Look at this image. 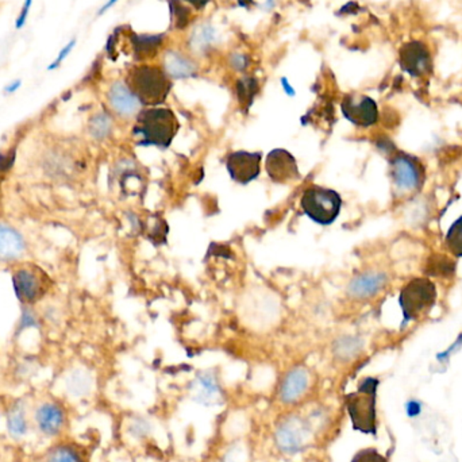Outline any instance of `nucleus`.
I'll use <instances>...</instances> for the list:
<instances>
[{"mask_svg": "<svg viewBox=\"0 0 462 462\" xmlns=\"http://www.w3.org/2000/svg\"><path fill=\"white\" fill-rule=\"evenodd\" d=\"M180 123L169 108L151 107L138 114L133 134L139 137L141 146L169 148L179 133Z\"/></svg>", "mask_w": 462, "mask_h": 462, "instance_id": "nucleus-1", "label": "nucleus"}, {"mask_svg": "<svg viewBox=\"0 0 462 462\" xmlns=\"http://www.w3.org/2000/svg\"><path fill=\"white\" fill-rule=\"evenodd\" d=\"M126 86L142 105H146L164 103L172 87L164 71L153 65H139L133 68L127 75Z\"/></svg>", "mask_w": 462, "mask_h": 462, "instance_id": "nucleus-2", "label": "nucleus"}, {"mask_svg": "<svg viewBox=\"0 0 462 462\" xmlns=\"http://www.w3.org/2000/svg\"><path fill=\"white\" fill-rule=\"evenodd\" d=\"M379 380L364 379L356 392L346 395L345 404L353 429L364 434H376V393Z\"/></svg>", "mask_w": 462, "mask_h": 462, "instance_id": "nucleus-3", "label": "nucleus"}, {"mask_svg": "<svg viewBox=\"0 0 462 462\" xmlns=\"http://www.w3.org/2000/svg\"><path fill=\"white\" fill-rule=\"evenodd\" d=\"M304 214L315 224H334L342 209V197L334 190L325 187H310L300 199Z\"/></svg>", "mask_w": 462, "mask_h": 462, "instance_id": "nucleus-4", "label": "nucleus"}, {"mask_svg": "<svg viewBox=\"0 0 462 462\" xmlns=\"http://www.w3.org/2000/svg\"><path fill=\"white\" fill-rule=\"evenodd\" d=\"M437 300L435 285L429 279H414L405 284L399 301L404 313V322L417 320L427 313Z\"/></svg>", "mask_w": 462, "mask_h": 462, "instance_id": "nucleus-5", "label": "nucleus"}, {"mask_svg": "<svg viewBox=\"0 0 462 462\" xmlns=\"http://www.w3.org/2000/svg\"><path fill=\"white\" fill-rule=\"evenodd\" d=\"M311 422L299 415H288L280 420L275 430V442L287 454H296L307 449L313 439Z\"/></svg>", "mask_w": 462, "mask_h": 462, "instance_id": "nucleus-6", "label": "nucleus"}, {"mask_svg": "<svg viewBox=\"0 0 462 462\" xmlns=\"http://www.w3.org/2000/svg\"><path fill=\"white\" fill-rule=\"evenodd\" d=\"M13 284L16 296L26 304H33L44 298L49 288L47 276L37 267H23L16 270Z\"/></svg>", "mask_w": 462, "mask_h": 462, "instance_id": "nucleus-7", "label": "nucleus"}, {"mask_svg": "<svg viewBox=\"0 0 462 462\" xmlns=\"http://www.w3.org/2000/svg\"><path fill=\"white\" fill-rule=\"evenodd\" d=\"M261 153H252L246 150H238L229 154L226 160V168L230 178L239 184H249L257 179L261 173Z\"/></svg>", "mask_w": 462, "mask_h": 462, "instance_id": "nucleus-8", "label": "nucleus"}, {"mask_svg": "<svg viewBox=\"0 0 462 462\" xmlns=\"http://www.w3.org/2000/svg\"><path fill=\"white\" fill-rule=\"evenodd\" d=\"M265 169L269 179L276 184H289L301 178L296 158L288 150H272L267 156Z\"/></svg>", "mask_w": 462, "mask_h": 462, "instance_id": "nucleus-9", "label": "nucleus"}, {"mask_svg": "<svg viewBox=\"0 0 462 462\" xmlns=\"http://www.w3.org/2000/svg\"><path fill=\"white\" fill-rule=\"evenodd\" d=\"M341 108L345 118L358 127H369L379 120L377 105L369 96L347 95L342 100Z\"/></svg>", "mask_w": 462, "mask_h": 462, "instance_id": "nucleus-10", "label": "nucleus"}, {"mask_svg": "<svg viewBox=\"0 0 462 462\" xmlns=\"http://www.w3.org/2000/svg\"><path fill=\"white\" fill-rule=\"evenodd\" d=\"M392 178L404 190H415L423 180V168L417 160L399 154L392 160Z\"/></svg>", "mask_w": 462, "mask_h": 462, "instance_id": "nucleus-11", "label": "nucleus"}, {"mask_svg": "<svg viewBox=\"0 0 462 462\" xmlns=\"http://www.w3.org/2000/svg\"><path fill=\"white\" fill-rule=\"evenodd\" d=\"M430 54L426 46L417 41L404 45L400 50V65L410 75H425L430 69Z\"/></svg>", "mask_w": 462, "mask_h": 462, "instance_id": "nucleus-12", "label": "nucleus"}, {"mask_svg": "<svg viewBox=\"0 0 462 462\" xmlns=\"http://www.w3.org/2000/svg\"><path fill=\"white\" fill-rule=\"evenodd\" d=\"M26 252L23 236L10 224L0 222V262H13Z\"/></svg>", "mask_w": 462, "mask_h": 462, "instance_id": "nucleus-13", "label": "nucleus"}, {"mask_svg": "<svg viewBox=\"0 0 462 462\" xmlns=\"http://www.w3.org/2000/svg\"><path fill=\"white\" fill-rule=\"evenodd\" d=\"M108 103L111 108L120 114V117H132L135 112H138L141 102L137 99L134 93L129 90V87L125 83L117 81L114 83L110 91H108Z\"/></svg>", "mask_w": 462, "mask_h": 462, "instance_id": "nucleus-14", "label": "nucleus"}, {"mask_svg": "<svg viewBox=\"0 0 462 462\" xmlns=\"http://www.w3.org/2000/svg\"><path fill=\"white\" fill-rule=\"evenodd\" d=\"M308 384H310V374L307 372V369L301 366L294 368L291 372H288L283 380V384L280 388L282 400L288 404L298 402L306 393Z\"/></svg>", "mask_w": 462, "mask_h": 462, "instance_id": "nucleus-15", "label": "nucleus"}, {"mask_svg": "<svg viewBox=\"0 0 462 462\" xmlns=\"http://www.w3.org/2000/svg\"><path fill=\"white\" fill-rule=\"evenodd\" d=\"M387 283V276L384 273L368 272L354 277L349 287L347 294L354 299L371 298L376 295Z\"/></svg>", "mask_w": 462, "mask_h": 462, "instance_id": "nucleus-16", "label": "nucleus"}, {"mask_svg": "<svg viewBox=\"0 0 462 462\" xmlns=\"http://www.w3.org/2000/svg\"><path fill=\"white\" fill-rule=\"evenodd\" d=\"M35 423L40 432L56 435L64 426V411L56 403H44L35 411Z\"/></svg>", "mask_w": 462, "mask_h": 462, "instance_id": "nucleus-17", "label": "nucleus"}, {"mask_svg": "<svg viewBox=\"0 0 462 462\" xmlns=\"http://www.w3.org/2000/svg\"><path fill=\"white\" fill-rule=\"evenodd\" d=\"M165 74L172 77L184 79L194 75L196 72V65L179 52H168L164 57Z\"/></svg>", "mask_w": 462, "mask_h": 462, "instance_id": "nucleus-18", "label": "nucleus"}, {"mask_svg": "<svg viewBox=\"0 0 462 462\" xmlns=\"http://www.w3.org/2000/svg\"><path fill=\"white\" fill-rule=\"evenodd\" d=\"M196 399L203 404H214L216 402L218 396H219V386L216 383V380L209 376V374H204L200 376L196 381Z\"/></svg>", "mask_w": 462, "mask_h": 462, "instance_id": "nucleus-19", "label": "nucleus"}, {"mask_svg": "<svg viewBox=\"0 0 462 462\" xmlns=\"http://www.w3.org/2000/svg\"><path fill=\"white\" fill-rule=\"evenodd\" d=\"M7 426L8 432L14 437H22L28 432V419L25 415V410L22 407H14L7 417Z\"/></svg>", "mask_w": 462, "mask_h": 462, "instance_id": "nucleus-20", "label": "nucleus"}, {"mask_svg": "<svg viewBox=\"0 0 462 462\" xmlns=\"http://www.w3.org/2000/svg\"><path fill=\"white\" fill-rule=\"evenodd\" d=\"M445 242L450 253L462 257V216L450 226Z\"/></svg>", "mask_w": 462, "mask_h": 462, "instance_id": "nucleus-21", "label": "nucleus"}, {"mask_svg": "<svg viewBox=\"0 0 462 462\" xmlns=\"http://www.w3.org/2000/svg\"><path fill=\"white\" fill-rule=\"evenodd\" d=\"M111 129H112V122L105 112H99L90 120V133L96 139L105 138L111 133Z\"/></svg>", "mask_w": 462, "mask_h": 462, "instance_id": "nucleus-22", "label": "nucleus"}, {"mask_svg": "<svg viewBox=\"0 0 462 462\" xmlns=\"http://www.w3.org/2000/svg\"><path fill=\"white\" fill-rule=\"evenodd\" d=\"M358 350H359V342L356 338H352V337L340 338L334 345L335 356L338 358H342V359L353 357Z\"/></svg>", "mask_w": 462, "mask_h": 462, "instance_id": "nucleus-23", "label": "nucleus"}, {"mask_svg": "<svg viewBox=\"0 0 462 462\" xmlns=\"http://www.w3.org/2000/svg\"><path fill=\"white\" fill-rule=\"evenodd\" d=\"M47 462H83V458L72 447L57 446L49 453Z\"/></svg>", "mask_w": 462, "mask_h": 462, "instance_id": "nucleus-24", "label": "nucleus"}, {"mask_svg": "<svg viewBox=\"0 0 462 462\" xmlns=\"http://www.w3.org/2000/svg\"><path fill=\"white\" fill-rule=\"evenodd\" d=\"M238 90L241 103H246L248 105H250L252 100H253L255 90H257L255 81L252 80V79H249L248 81H239Z\"/></svg>", "mask_w": 462, "mask_h": 462, "instance_id": "nucleus-25", "label": "nucleus"}, {"mask_svg": "<svg viewBox=\"0 0 462 462\" xmlns=\"http://www.w3.org/2000/svg\"><path fill=\"white\" fill-rule=\"evenodd\" d=\"M352 462H388L384 456H381L376 449H364L359 450L353 457Z\"/></svg>", "mask_w": 462, "mask_h": 462, "instance_id": "nucleus-26", "label": "nucleus"}, {"mask_svg": "<svg viewBox=\"0 0 462 462\" xmlns=\"http://www.w3.org/2000/svg\"><path fill=\"white\" fill-rule=\"evenodd\" d=\"M160 42L157 37H142L139 41H137V52L142 56H148V52L153 50L154 46L157 47Z\"/></svg>", "mask_w": 462, "mask_h": 462, "instance_id": "nucleus-27", "label": "nucleus"}, {"mask_svg": "<svg viewBox=\"0 0 462 462\" xmlns=\"http://www.w3.org/2000/svg\"><path fill=\"white\" fill-rule=\"evenodd\" d=\"M76 46V40H72V41H69L67 45L64 46L62 49L60 50V53H59V56H57V59L56 60L53 61L49 67H47V69L49 71H53V69H57L59 67H60L61 64L64 62V60L71 54V52L74 50V47Z\"/></svg>", "mask_w": 462, "mask_h": 462, "instance_id": "nucleus-28", "label": "nucleus"}, {"mask_svg": "<svg viewBox=\"0 0 462 462\" xmlns=\"http://www.w3.org/2000/svg\"><path fill=\"white\" fill-rule=\"evenodd\" d=\"M31 4H33V0H25L23 7H22L19 16L16 18V28L18 30L22 29V28L25 26L26 21H28V18H29V14H30Z\"/></svg>", "mask_w": 462, "mask_h": 462, "instance_id": "nucleus-29", "label": "nucleus"}, {"mask_svg": "<svg viewBox=\"0 0 462 462\" xmlns=\"http://www.w3.org/2000/svg\"><path fill=\"white\" fill-rule=\"evenodd\" d=\"M212 40H214V30L209 28H203L199 33V35L196 37V44L202 47L203 45H209Z\"/></svg>", "mask_w": 462, "mask_h": 462, "instance_id": "nucleus-30", "label": "nucleus"}, {"mask_svg": "<svg viewBox=\"0 0 462 462\" xmlns=\"http://www.w3.org/2000/svg\"><path fill=\"white\" fill-rule=\"evenodd\" d=\"M150 427L149 423L146 420H135L133 427H132V432L134 434L135 437H145L149 432Z\"/></svg>", "mask_w": 462, "mask_h": 462, "instance_id": "nucleus-31", "label": "nucleus"}, {"mask_svg": "<svg viewBox=\"0 0 462 462\" xmlns=\"http://www.w3.org/2000/svg\"><path fill=\"white\" fill-rule=\"evenodd\" d=\"M405 412L408 417H417L422 412V404L417 400H410L405 404Z\"/></svg>", "mask_w": 462, "mask_h": 462, "instance_id": "nucleus-32", "label": "nucleus"}, {"mask_svg": "<svg viewBox=\"0 0 462 462\" xmlns=\"http://www.w3.org/2000/svg\"><path fill=\"white\" fill-rule=\"evenodd\" d=\"M461 343H462V335L461 337H460V338H458V341L454 343V345H453V346H451V347H450V349H449L447 352H445L444 354H439V356H438V359H445V358L449 357V356H450V354H451V353H453V352H454V350H456V349H457L458 346H461Z\"/></svg>", "mask_w": 462, "mask_h": 462, "instance_id": "nucleus-33", "label": "nucleus"}, {"mask_svg": "<svg viewBox=\"0 0 462 462\" xmlns=\"http://www.w3.org/2000/svg\"><path fill=\"white\" fill-rule=\"evenodd\" d=\"M187 3H190L191 6H194L196 10H202L206 7V4L209 3V0H184Z\"/></svg>", "mask_w": 462, "mask_h": 462, "instance_id": "nucleus-34", "label": "nucleus"}, {"mask_svg": "<svg viewBox=\"0 0 462 462\" xmlns=\"http://www.w3.org/2000/svg\"><path fill=\"white\" fill-rule=\"evenodd\" d=\"M21 86H22V81H21V80H16V81H13L11 84H8V86L4 88V91H6L7 93H14V92H16V91L21 88Z\"/></svg>", "mask_w": 462, "mask_h": 462, "instance_id": "nucleus-35", "label": "nucleus"}, {"mask_svg": "<svg viewBox=\"0 0 462 462\" xmlns=\"http://www.w3.org/2000/svg\"><path fill=\"white\" fill-rule=\"evenodd\" d=\"M117 1H118V0H108V1L105 3V6L100 8V11L98 13V16H103L105 11H108V10H110V8H111V7H112V6H114Z\"/></svg>", "mask_w": 462, "mask_h": 462, "instance_id": "nucleus-36", "label": "nucleus"}, {"mask_svg": "<svg viewBox=\"0 0 462 462\" xmlns=\"http://www.w3.org/2000/svg\"><path fill=\"white\" fill-rule=\"evenodd\" d=\"M282 83H283V87L284 90L288 91L291 95L294 93V91H292V88L289 87V84H288V81H287V79H282Z\"/></svg>", "mask_w": 462, "mask_h": 462, "instance_id": "nucleus-37", "label": "nucleus"}]
</instances>
